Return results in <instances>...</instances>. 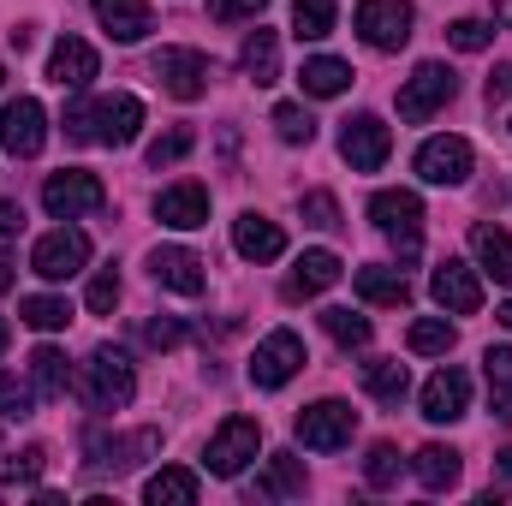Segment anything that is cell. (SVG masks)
<instances>
[{
    "instance_id": "cell-1",
    "label": "cell",
    "mask_w": 512,
    "mask_h": 506,
    "mask_svg": "<svg viewBox=\"0 0 512 506\" xmlns=\"http://www.w3.org/2000/svg\"><path fill=\"white\" fill-rule=\"evenodd\" d=\"M370 221L399 245V262L417 256V245H423V203H417V191H376L370 197Z\"/></svg>"
},
{
    "instance_id": "cell-2",
    "label": "cell",
    "mask_w": 512,
    "mask_h": 506,
    "mask_svg": "<svg viewBox=\"0 0 512 506\" xmlns=\"http://www.w3.org/2000/svg\"><path fill=\"white\" fill-rule=\"evenodd\" d=\"M102 203H108V191H102V179H96V173H84V167L48 173V185H42V209H48L54 221H78V215H96Z\"/></svg>"
},
{
    "instance_id": "cell-3",
    "label": "cell",
    "mask_w": 512,
    "mask_h": 506,
    "mask_svg": "<svg viewBox=\"0 0 512 506\" xmlns=\"http://www.w3.org/2000/svg\"><path fill=\"white\" fill-rule=\"evenodd\" d=\"M453 96H459V78H453L441 60H423V66L405 78V90H399V120H429V114H441Z\"/></svg>"
},
{
    "instance_id": "cell-4",
    "label": "cell",
    "mask_w": 512,
    "mask_h": 506,
    "mask_svg": "<svg viewBox=\"0 0 512 506\" xmlns=\"http://www.w3.org/2000/svg\"><path fill=\"white\" fill-rule=\"evenodd\" d=\"M298 441L304 447H316V453H334V447H346L352 441V429H358V411L346 405V399H316V405H304L298 411Z\"/></svg>"
},
{
    "instance_id": "cell-5",
    "label": "cell",
    "mask_w": 512,
    "mask_h": 506,
    "mask_svg": "<svg viewBox=\"0 0 512 506\" xmlns=\"http://www.w3.org/2000/svg\"><path fill=\"white\" fill-rule=\"evenodd\" d=\"M256 447H262V423H256V417H227V423L215 429L203 465H209L215 477H239V471L256 459Z\"/></svg>"
},
{
    "instance_id": "cell-6",
    "label": "cell",
    "mask_w": 512,
    "mask_h": 506,
    "mask_svg": "<svg viewBox=\"0 0 512 506\" xmlns=\"http://www.w3.org/2000/svg\"><path fill=\"white\" fill-rule=\"evenodd\" d=\"M411 0H358V36L376 48V54H393L411 42Z\"/></svg>"
},
{
    "instance_id": "cell-7",
    "label": "cell",
    "mask_w": 512,
    "mask_h": 506,
    "mask_svg": "<svg viewBox=\"0 0 512 506\" xmlns=\"http://www.w3.org/2000/svg\"><path fill=\"white\" fill-rule=\"evenodd\" d=\"M84 262H90V239H84L78 227H54V233H42L36 251H30V268H36L42 280H72V274H84Z\"/></svg>"
},
{
    "instance_id": "cell-8",
    "label": "cell",
    "mask_w": 512,
    "mask_h": 506,
    "mask_svg": "<svg viewBox=\"0 0 512 506\" xmlns=\"http://www.w3.org/2000/svg\"><path fill=\"white\" fill-rule=\"evenodd\" d=\"M90 405L96 411H126L131 405V393H137V376H131V364H126V352H114V346H102L96 358H90Z\"/></svg>"
},
{
    "instance_id": "cell-9",
    "label": "cell",
    "mask_w": 512,
    "mask_h": 506,
    "mask_svg": "<svg viewBox=\"0 0 512 506\" xmlns=\"http://www.w3.org/2000/svg\"><path fill=\"white\" fill-rule=\"evenodd\" d=\"M42 137H48V114H42L36 96H12V102L0 108V143H6V155L30 161V155L42 149Z\"/></svg>"
},
{
    "instance_id": "cell-10",
    "label": "cell",
    "mask_w": 512,
    "mask_h": 506,
    "mask_svg": "<svg viewBox=\"0 0 512 506\" xmlns=\"http://www.w3.org/2000/svg\"><path fill=\"white\" fill-rule=\"evenodd\" d=\"M155 78H161V90L173 102H197L209 90V60L197 48H161L155 54Z\"/></svg>"
},
{
    "instance_id": "cell-11",
    "label": "cell",
    "mask_w": 512,
    "mask_h": 506,
    "mask_svg": "<svg viewBox=\"0 0 512 506\" xmlns=\"http://www.w3.org/2000/svg\"><path fill=\"white\" fill-rule=\"evenodd\" d=\"M429 292H435V304H441V310H453V316H477V310H483V280H477V268H471V262H459V256L435 262Z\"/></svg>"
},
{
    "instance_id": "cell-12",
    "label": "cell",
    "mask_w": 512,
    "mask_h": 506,
    "mask_svg": "<svg viewBox=\"0 0 512 506\" xmlns=\"http://www.w3.org/2000/svg\"><path fill=\"white\" fill-rule=\"evenodd\" d=\"M298 370H304V340H298L292 328L268 334V340L256 346V358H251V381L256 387H286Z\"/></svg>"
},
{
    "instance_id": "cell-13",
    "label": "cell",
    "mask_w": 512,
    "mask_h": 506,
    "mask_svg": "<svg viewBox=\"0 0 512 506\" xmlns=\"http://www.w3.org/2000/svg\"><path fill=\"white\" fill-rule=\"evenodd\" d=\"M340 155L352 161V173H376L387 155H393V131L376 114H358V120H346V131H340Z\"/></svg>"
},
{
    "instance_id": "cell-14",
    "label": "cell",
    "mask_w": 512,
    "mask_h": 506,
    "mask_svg": "<svg viewBox=\"0 0 512 506\" xmlns=\"http://www.w3.org/2000/svg\"><path fill=\"white\" fill-rule=\"evenodd\" d=\"M417 173L429 185H465L471 179V143L465 137H429L417 149Z\"/></svg>"
},
{
    "instance_id": "cell-15",
    "label": "cell",
    "mask_w": 512,
    "mask_h": 506,
    "mask_svg": "<svg viewBox=\"0 0 512 506\" xmlns=\"http://www.w3.org/2000/svg\"><path fill=\"white\" fill-rule=\"evenodd\" d=\"M155 221H161V227H179V233H191V227H209V191H203L197 179H179V185H167V191L155 197Z\"/></svg>"
},
{
    "instance_id": "cell-16",
    "label": "cell",
    "mask_w": 512,
    "mask_h": 506,
    "mask_svg": "<svg viewBox=\"0 0 512 506\" xmlns=\"http://www.w3.org/2000/svg\"><path fill=\"white\" fill-rule=\"evenodd\" d=\"M149 274H155L167 292H185V298H197V292L209 286V274H203V256L185 251V245H161V251L149 256Z\"/></svg>"
},
{
    "instance_id": "cell-17",
    "label": "cell",
    "mask_w": 512,
    "mask_h": 506,
    "mask_svg": "<svg viewBox=\"0 0 512 506\" xmlns=\"http://www.w3.org/2000/svg\"><path fill=\"white\" fill-rule=\"evenodd\" d=\"M471 405V376L465 370H435L423 381V417L429 423H459Z\"/></svg>"
},
{
    "instance_id": "cell-18",
    "label": "cell",
    "mask_w": 512,
    "mask_h": 506,
    "mask_svg": "<svg viewBox=\"0 0 512 506\" xmlns=\"http://www.w3.org/2000/svg\"><path fill=\"white\" fill-rule=\"evenodd\" d=\"M90 126H96V143L126 149V143H137V131H143V102L137 96H108V102H96Z\"/></svg>"
},
{
    "instance_id": "cell-19",
    "label": "cell",
    "mask_w": 512,
    "mask_h": 506,
    "mask_svg": "<svg viewBox=\"0 0 512 506\" xmlns=\"http://www.w3.org/2000/svg\"><path fill=\"white\" fill-rule=\"evenodd\" d=\"M96 66H102V60H96V48H90L84 36H60L54 54H48V78H54L60 90H84V84L96 78Z\"/></svg>"
},
{
    "instance_id": "cell-20",
    "label": "cell",
    "mask_w": 512,
    "mask_h": 506,
    "mask_svg": "<svg viewBox=\"0 0 512 506\" xmlns=\"http://www.w3.org/2000/svg\"><path fill=\"white\" fill-rule=\"evenodd\" d=\"M90 6H96L102 30H108L114 42H143V36L155 30V12H149V0H90Z\"/></svg>"
},
{
    "instance_id": "cell-21",
    "label": "cell",
    "mask_w": 512,
    "mask_h": 506,
    "mask_svg": "<svg viewBox=\"0 0 512 506\" xmlns=\"http://www.w3.org/2000/svg\"><path fill=\"white\" fill-rule=\"evenodd\" d=\"M233 251L245 262H274V256H286V233L268 215H239L233 221Z\"/></svg>"
},
{
    "instance_id": "cell-22",
    "label": "cell",
    "mask_w": 512,
    "mask_h": 506,
    "mask_svg": "<svg viewBox=\"0 0 512 506\" xmlns=\"http://www.w3.org/2000/svg\"><path fill=\"white\" fill-rule=\"evenodd\" d=\"M334 280H340V256H334V251H304V256H298V268L286 274V298H292V304H304V298L328 292Z\"/></svg>"
},
{
    "instance_id": "cell-23",
    "label": "cell",
    "mask_w": 512,
    "mask_h": 506,
    "mask_svg": "<svg viewBox=\"0 0 512 506\" xmlns=\"http://www.w3.org/2000/svg\"><path fill=\"white\" fill-rule=\"evenodd\" d=\"M239 66H245L251 84H274L280 78V36L274 30H251L245 48H239Z\"/></svg>"
},
{
    "instance_id": "cell-24",
    "label": "cell",
    "mask_w": 512,
    "mask_h": 506,
    "mask_svg": "<svg viewBox=\"0 0 512 506\" xmlns=\"http://www.w3.org/2000/svg\"><path fill=\"white\" fill-rule=\"evenodd\" d=\"M352 286H358V298H364V304H393V310H399V304H411V280H405L399 268H358V280H352Z\"/></svg>"
},
{
    "instance_id": "cell-25",
    "label": "cell",
    "mask_w": 512,
    "mask_h": 506,
    "mask_svg": "<svg viewBox=\"0 0 512 506\" xmlns=\"http://www.w3.org/2000/svg\"><path fill=\"white\" fill-rule=\"evenodd\" d=\"M471 251H477V262L501 280V286H512V233H501V227H471Z\"/></svg>"
},
{
    "instance_id": "cell-26",
    "label": "cell",
    "mask_w": 512,
    "mask_h": 506,
    "mask_svg": "<svg viewBox=\"0 0 512 506\" xmlns=\"http://www.w3.org/2000/svg\"><path fill=\"white\" fill-rule=\"evenodd\" d=\"M298 84H304V96H340V90H352V66L334 54H316V60H304Z\"/></svg>"
},
{
    "instance_id": "cell-27",
    "label": "cell",
    "mask_w": 512,
    "mask_h": 506,
    "mask_svg": "<svg viewBox=\"0 0 512 506\" xmlns=\"http://www.w3.org/2000/svg\"><path fill=\"white\" fill-rule=\"evenodd\" d=\"M411 471H417V483H423V489H435V495H441V489H453V483H459V453L429 441V447H417Z\"/></svg>"
},
{
    "instance_id": "cell-28",
    "label": "cell",
    "mask_w": 512,
    "mask_h": 506,
    "mask_svg": "<svg viewBox=\"0 0 512 506\" xmlns=\"http://www.w3.org/2000/svg\"><path fill=\"white\" fill-rule=\"evenodd\" d=\"M280 495H304V459H292V453H274L268 477L251 489V501H280Z\"/></svg>"
},
{
    "instance_id": "cell-29",
    "label": "cell",
    "mask_w": 512,
    "mask_h": 506,
    "mask_svg": "<svg viewBox=\"0 0 512 506\" xmlns=\"http://www.w3.org/2000/svg\"><path fill=\"white\" fill-rule=\"evenodd\" d=\"M143 495H149V506H191L197 501V477L179 471V465H167V471H155L143 483Z\"/></svg>"
},
{
    "instance_id": "cell-30",
    "label": "cell",
    "mask_w": 512,
    "mask_h": 506,
    "mask_svg": "<svg viewBox=\"0 0 512 506\" xmlns=\"http://www.w3.org/2000/svg\"><path fill=\"white\" fill-rule=\"evenodd\" d=\"M405 387H411V376H405V364H399V358H376V364H364V393H370V399L399 405V399H405Z\"/></svg>"
},
{
    "instance_id": "cell-31",
    "label": "cell",
    "mask_w": 512,
    "mask_h": 506,
    "mask_svg": "<svg viewBox=\"0 0 512 506\" xmlns=\"http://www.w3.org/2000/svg\"><path fill=\"white\" fill-rule=\"evenodd\" d=\"M30 376H36V387H42L48 399H66V393H72L66 352H54V346H36V352H30Z\"/></svg>"
},
{
    "instance_id": "cell-32",
    "label": "cell",
    "mask_w": 512,
    "mask_h": 506,
    "mask_svg": "<svg viewBox=\"0 0 512 506\" xmlns=\"http://www.w3.org/2000/svg\"><path fill=\"white\" fill-rule=\"evenodd\" d=\"M483 376H489L495 417H512V346H489L483 352Z\"/></svg>"
},
{
    "instance_id": "cell-33",
    "label": "cell",
    "mask_w": 512,
    "mask_h": 506,
    "mask_svg": "<svg viewBox=\"0 0 512 506\" xmlns=\"http://www.w3.org/2000/svg\"><path fill=\"white\" fill-rule=\"evenodd\" d=\"M292 30L304 42H322L334 30V0H292Z\"/></svg>"
},
{
    "instance_id": "cell-34",
    "label": "cell",
    "mask_w": 512,
    "mask_h": 506,
    "mask_svg": "<svg viewBox=\"0 0 512 506\" xmlns=\"http://www.w3.org/2000/svg\"><path fill=\"white\" fill-rule=\"evenodd\" d=\"M18 316H24L36 334H54V328H66V322H72V304H66V298H24V304H18Z\"/></svg>"
},
{
    "instance_id": "cell-35",
    "label": "cell",
    "mask_w": 512,
    "mask_h": 506,
    "mask_svg": "<svg viewBox=\"0 0 512 506\" xmlns=\"http://www.w3.org/2000/svg\"><path fill=\"white\" fill-rule=\"evenodd\" d=\"M322 328H328V340L334 346H370V322L364 316H352V310H322Z\"/></svg>"
},
{
    "instance_id": "cell-36",
    "label": "cell",
    "mask_w": 512,
    "mask_h": 506,
    "mask_svg": "<svg viewBox=\"0 0 512 506\" xmlns=\"http://www.w3.org/2000/svg\"><path fill=\"white\" fill-rule=\"evenodd\" d=\"M453 322H441V316H423V322H411V352H423V358H435V352H453Z\"/></svg>"
},
{
    "instance_id": "cell-37",
    "label": "cell",
    "mask_w": 512,
    "mask_h": 506,
    "mask_svg": "<svg viewBox=\"0 0 512 506\" xmlns=\"http://www.w3.org/2000/svg\"><path fill=\"white\" fill-rule=\"evenodd\" d=\"M447 42H453L459 54H483V48L495 42V24H483V18H453V24H447Z\"/></svg>"
},
{
    "instance_id": "cell-38",
    "label": "cell",
    "mask_w": 512,
    "mask_h": 506,
    "mask_svg": "<svg viewBox=\"0 0 512 506\" xmlns=\"http://www.w3.org/2000/svg\"><path fill=\"white\" fill-rule=\"evenodd\" d=\"M274 131H280V143H310V137H316V120H310L298 102H280V108H274Z\"/></svg>"
},
{
    "instance_id": "cell-39",
    "label": "cell",
    "mask_w": 512,
    "mask_h": 506,
    "mask_svg": "<svg viewBox=\"0 0 512 506\" xmlns=\"http://www.w3.org/2000/svg\"><path fill=\"white\" fill-rule=\"evenodd\" d=\"M364 477H370V489H393V483H399V447L376 441L370 459H364Z\"/></svg>"
},
{
    "instance_id": "cell-40",
    "label": "cell",
    "mask_w": 512,
    "mask_h": 506,
    "mask_svg": "<svg viewBox=\"0 0 512 506\" xmlns=\"http://www.w3.org/2000/svg\"><path fill=\"white\" fill-rule=\"evenodd\" d=\"M191 143H197L191 126H173L167 137H155V143H149V167H173V161H185V155H191Z\"/></svg>"
},
{
    "instance_id": "cell-41",
    "label": "cell",
    "mask_w": 512,
    "mask_h": 506,
    "mask_svg": "<svg viewBox=\"0 0 512 506\" xmlns=\"http://www.w3.org/2000/svg\"><path fill=\"white\" fill-rule=\"evenodd\" d=\"M298 209H304V227H316V233H334V227H340V203H334L328 191H304Z\"/></svg>"
},
{
    "instance_id": "cell-42",
    "label": "cell",
    "mask_w": 512,
    "mask_h": 506,
    "mask_svg": "<svg viewBox=\"0 0 512 506\" xmlns=\"http://www.w3.org/2000/svg\"><path fill=\"white\" fill-rule=\"evenodd\" d=\"M84 304H90L96 316H108V310L120 304V274H114V268H108V274H96V280H90V292H84Z\"/></svg>"
},
{
    "instance_id": "cell-43",
    "label": "cell",
    "mask_w": 512,
    "mask_h": 506,
    "mask_svg": "<svg viewBox=\"0 0 512 506\" xmlns=\"http://www.w3.org/2000/svg\"><path fill=\"white\" fill-rule=\"evenodd\" d=\"M30 387L24 381H12V376H0V417H30Z\"/></svg>"
},
{
    "instance_id": "cell-44",
    "label": "cell",
    "mask_w": 512,
    "mask_h": 506,
    "mask_svg": "<svg viewBox=\"0 0 512 506\" xmlns=\"http://www.w3.org/2000/svg\"><path fill=\"white\" fill-rule=\"evenodd\" d=\"M42 465H48V453H42V447H24L18 459H6V477H12V483H36Z\"/></svg>"
},
{
    "instance_id": "cell-45",
    "label": "cell",
    "mask_w": 512,
    "mask_h": 506,
    "mask_svg": "<svg viewBox=\"0 0 512 506\" xmlns=\"http://www.w3.org/2000/svg\"><path fill=\"white\" fill-rule=\"evenodd\" d=\"M143 340H149L155 352H167V346H179V340H185V328H179L173 316H155V322H143Z\"/></svg>"
},
{
    "instance_id": "cell-46",
    "label": "cell",
    "mask_w": 512,
    "mask_h": 506,
    "mask_svg": "<svg viewBox=\"0 0 512 506\" xmlns=\"http://www.w3.org/2000/svg\"><path fill=\"white\" fill-rule=\"evenodd\" d=\"M90 114H96L90 102H72V108H66V137H72V143H96V126H90Z\"/></svg>"
},
{
    "instance_id": "cell-47",
    "label": "cell",
    "mask_w": 512,
    "mask_h": 506,
    "mask_svg": "<svg viewBox=\"0 0 512 506\" xmlns=\"http://www.w3.org/2000/svg\"><path fill=\"white\" fill-rule=\"evenodd\" d=\"M268 0H215V18H256Z\"/></svg>"
},
{
    "instance_id": "cell-48",
    "label": "cell",
    "mask_w": 512,
    "mask_h": 506,
    "mask_svg": "<svg viewBox=\"0 0 512 506\" xmlns=\"http://www.w3.org/2000/svg\"><path fill=\"white\" fill-rule=\"evenodd\" d=\"M18 227H24V209H18L12 197H0V239H12Z\"/></svg>"
},
{
    "instance_id": "cell-49",
    "label": "cell",
    "mask_w": 512,
    "mask_h": 506,
    "mask_svg": "<svg viewBox=\"0 0 512 506\" xmlns=\"http://www.w3.org/2000/svg\"><path fill=\"white\" fill-rule=\"evenodd\" d=\"M507 96H512V66H501V72L489 78V108H501Z\"/></svg>"
},
{
    "instance_id": "cell-50",
    "label": "cell",
    "mask_w": 512,
    "mask_h": 506,
    "mask_svg": "<svg viewBox=\"0 0 512 506\" xmlns=\"http://www.w3.org/2000/svg\"><path fill=\"white\" fill-rule=\"evenodd\" d=\"M495 489H512V447L501 453V465H495Z\"/></svg>"
},
{
    "instance_id": "cell-51",
    "label": "cell",
    "mask_w": 512,
    "mask_h": 506,
    "mask_svg": "<svg viewBox=\"0 0 512 506\" xmlns=\"http://www.w3.org/2000/svg\"><path fill=\"white\" fill-rule=\"evenodd\" d=\"M12 280H18V268H12V262L0 256V292H12Z\"/></svg>"
},
{
    "instance_id": "cell-52",
    "label": "cell",
    "mask_w": 512,
    "mask_h": 506,
    "mask_svg": "<svg viewBox=\"0 0 512 506\" xmlns=\"http://www.w3.org/2000/svg\"><path fill=\"white\" fill-rule=\"evenodd\" d=\"M495 24H507L512 30V0H495Z\"/></svg>"
},
{
    "instance_id": "cell-53",
    "label": "cell",
    "mask_w": 512,
    "mask_h": 506,
    "mask_svg": "<svg viewBox=\"0 0 512 506\" xmlns=\"http://www.w3.org/2000/svg\"><path fill=\"white\" fill-rule=\"evenodd\" d=\"M501 328H512V298L501 304Z\"/></svg>"
},
{
    "instance_id": "cell-54",
    "label": "cell",
    "mask_w": 512,
    "mask_h": 506,
    "mask_svg": "<svg viewBox=\"0 0 512 506\" xmlns=\"http://www.w3.org/2000/svg\"><path fill=\"white\" fill-rule=\"evenodd\" d=\"M6 340H12V328H6V322H0V352H6Z\"/></svg>"
},
{
    "instance_id": "cell-55",
    "label": "cell",
    "mask_w": 512,
    "mask_h": 506,
    "mask_svg": "<svg viewBox=\"0 0 512 506\" xmlns=\"http://www.w3.org/2000/svg\"><path fill=\"white\" fill-rule=\"evenodd\" d=\"M0 84H6V66H0Z\"/></svg>"
}]
</instances>
